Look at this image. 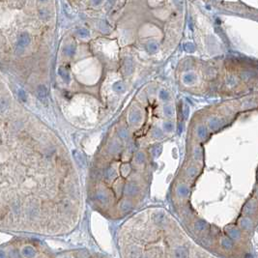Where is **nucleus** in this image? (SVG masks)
Returning <instances> with one entry per match:
<instances>
[{
  "label": "nucleus",
  "mask_w": 258,
  "mask_h": 258,
  "mask_svg": "<svg viewBox=\"0 0 258 258\" xmlns=\"http://www.w3.org/2000/svg\"><path fill=\"white\" fill-rule=\"evenodd\" d=\"M75 51V48L73 47V45H70V47H67L65 48V53L67 55H73Z\"/></svg>",
  "instance_id": "1a4fd4ad"
},
{
  "label": "nucleus",
  "mask_w": 258,
  "mask_h": 258,
  "mask_svg": "<svg viewBox=\"0 0 258 258\" xmlns=\"http://www.w3.org/2000/svg\"><path fill=\"white\" fill-rule=\"evenodd\" d=\"M136 159H137V160H138L139 162H143L144 160H145V157H144V155L142 154V153H139L137 156H136Z\"/></svg>",
  "instance_id": "2eb2a0df"
},
{
  "label": "nucleus",
  "mask_w": 258,
  "mask_h": 258,
  "mask_svg": "<svg viewBox=\"0 0 258 258\" xmlns=\"http://www.w3.org/2000/svg\"><path fill=\"white\" fill-rule=\"evenodd\" d=\"M59 75H61V77H63V79H64L65 81H69V75H68V72H67L66 70L60 69L59 70Z\"/></svg>",
  "instance_id": "6e6552de"
},
{
  "label": "nucleus",
  "mask_w": 258,
  "mask_h": 258,
  "mask_svg": "<svg viewBox=\"0 0 258 258\" xmlns=\"http://www.w3.org/2000/svg\"><path fill=\"white\" fill-rule=\"evenodd\" d=\"M163 128H165V130H167V132H170V130H172V125L171 123H165V126H163Z\"/></svg>",
  "instance_id": "f3484780"
},
{
  "label": "nucleus",
  "mask_w": 258,
  "mask_h": 258,
  "mask_svg": "<svg viewBox=\"0 0 258 258\" xmlns=\"http://www.w3.org/2000/svg\"><path fill=\"white\" fill-rule=\"evenodd\" d=\"M245 258H252V256H251L250 254H248V255L245 256Z\"/></svg>",
  "instance_id": "412c9836"
},
{
  "label": "nucleus",
  "mask_w": 258,
  "mask_h": 258,
  "mask_svg": "<svg viewBox=\"0 0 258 258\" xmlns=\"http://www.w3.org/2000/svg\"><path fill=\"white\" fill-rule=\"evenodd\" d=\"M113 89L114 91H116V92L118 93H122L124 90H125V87H124L123 83L121 82V81H118V82H116L113 85Z\"/></svg>",
  "instance_id": "423d86ee"
},
{
  "label": "nucleus",
  "mask_w": 258,
  "mask_h": 258,
  "mask_svg": "<svg viewBox=\"0 0 258 258\" xmlns=\"http://www.w3.org/2000/svg\"><path fill=\"white\" fill-rule=\"evenodd\" d=\"M78 34H79L81 37H87L88 35H89V33L87 32V30H85V29H80L79 31H78Z\"/></svg>",
  "instance_id": "4468645a"
},
{
  "label": "nucleus",
  "mask_w": 258,
  "mask_h": 258,
  "mask_svg": "<svg viewBox=\"0 0 258 258\" xmlns=\"http://www.w3.org/2000/svg\"><path fill=\"white\" fill-rule=\"evenodd\" d=\"M30 43V36L28 33L23 32L20 35L19 40H17V47H24Z\"/></svg>",
  "instance_id": "f257e3e1"
},
{
  "label": "nucleus",
  "mask_w": 258,
  "mask_h": 258,
  "mask_svg": "<svg viewBox=\"0 0 258 258\" xmlns=\"http://www.w3.org/2000/svg\"><path fill=\"white\" fill-rule=\"evenodd\" d=\"M116 176V172L113 168H107L105 170V177L107 179H113Z\"/></svg>",
  "instance_id": "20e7f679"
},
{
  "label": "nucleus",
  "mask_w": 258,
  "mask_h": 258,
  "mask_svg": "<svg viewBox=\"0 0 258 258\" xmlns=\"http://www.w3.org/2000/svg\"><path fill=\"white\" fill-rule=\"evenodd\" d=\"M157 45L156 44H150L149 45H148V50L150 51V52H155V51L157 50Z\"/></svg>",
  "instance_id": "f8f14e48"
},
{
  "label": "nucleus",
  "mask_w": 258,
  "mask_h": 258,
  "mask_svg": "<svg viewBox=\"0 0 258 258\" xmlns=\"http://www.w3.org/2000/svg\"><path fill=\"white\" fill-rule=\"evenodd\" d=\"M140 120V113L138 110H133L130 114V121L132 123H137Z\"/></svg>",
  "instance_id": "f03ea898"
},
{
  "label": "nucleus",
  "mask_w": 258,
  "mask_h": 258,
  "mask_svg": "<svg viewBox=\"0 0 258 258\" xmlns=\"http://www.w3.org/2000/svg\"><path fill=\"white\" fill-rule=\"evenodd\" d=\"M160 152H162V148H160V147L155 148V149H154V156H159V155L160 154Z\"/></svg>",
  "instance_id": "a211bd4d"
},
{
  "label": "nucleus",
  "mask_w": 258,
  "mask_h": 258,
  "mask_svg": "<svg viewBox=\"0 0 258 258\" xmlns=\"http://www.w3.org/2000/svg\"><path fill=\"white\" fill-rule=\"evenodd\" d=\"M160 98H162V100H165L168 98V93H166L165 91H160Z\"/></svg>",
  "instance_id": "dca6fc26"
},
{
  "label": "nucleus",
  "mask_w": 258,
  "mask_h": 258,
  "mask_svg": "<svg viewBox=\"0 0 258 258\" xmlns=\"http://www.w3.org/2000/svg\"><path fill=\"white\" fill-rule=\"evenodd\" d=\"M222 245H223V248H230L232 247V242L227 239H224L222 241Z\"/></svg>",
  "instance_id": "9d476101"
},
{
  "label": "nucleus",
  "mask_w": 258,
  "mask_h": 258,
  "mask_svg": "<svg viewBox=\"0 0 258 258\" xmlns=\"http://www.w3.org/2000/svg\"><path fill=\"white\" fill-rule=\"evenodd\" d=\"M137 192H138V189L135 186H133V185H129V186H127L126 188V192L130 194H130H135Z\"/></svg>",
  "instance_id": "39448f33"
},
{
  "label": "nucleus",
  "mask_w": 258,
  "mask_h": 258,
  "mask_svg": "<svg viewBox=\"0 0 258 258\" xmlns=\"http://www.w3.org/2000/svg\"><path fill=\"white\" fill-rule=\"evenodd\" d=\"M19 97L20 99L22 100V101H26V94H25V92H24L23 90H19Z\"/></svg>",
  "instance_id": "ddd939ff"
},
{
  "label": "nucleus",
  "mask_w": 258,
  "mask_h": 258,
  "mask_svg": "<svg viewBox=\"0 0 258 258\" xmlns=\"http://www.w3.org/2000/svg\"><path fill=\"white\" fill-rule=\"evenodd\" d=\"M38 95L40 98H45L47 95V89L45 85H40L38 87Z\"/></svg>",
  "instance_id": "7ed1b4c3"
},
{
  "label": "nucleus",
  "mask_w": 258,
  "mask_h": 258,
  "mask_svg": "<svg viewBox=\"0 0 258 258\" xmlns=\"http://www.w3.org/2000/svg\"><path fill=\"white\" fill-rule=\"evenodd\" d=\"M229 235L231 236L233 239H238L240 237V232L238 229L234 228V229L229 230Z\"/></svg>",
  "instance_id": "0eeeda50"
},
{
  "label": "nucleus",
  "mask_w": 258,
  "mask_h": 258,
  "mask_svg": "<svg viewBox=\"0 0 258 258\" xmlns=\"http://www.w3.org/2000/svg\"><path fill=\"white\" fill-rule=\"evenodd\" d=\"M242 225L244 226L245 228H248L250 225V221H248V220H243L242 221Z\"/></svg>",
  "instance_id": "6ab92c4d"
},
{
  "label": "nucleus",
  "mask_w": 258,
  "mask_h": 258,
  "mask_svg": "<svg viewBox=\"0 0 258 258\" xmlns=\"http://www.w3.org/2000/svg\"><path fill=\"white\" fill-rule=\"evenodd\" d=\"M165 113L167 115V116H171V115L173 114V109H172V107H170V105H168V107H165Z\"/></svg>",
  "instance_id": "9b49d317"
},
{
  "label": "nucleus",
  "mask_w": 258,
  "mask_h": 258,
  "mask_svg": "<svg viewBox=\"0 0 258 258\" xmlns=\"http://www.w3.org/2000/svg\"><path fill=\"white\" fill-rule=\"evenodd\" d=\"M120 135H122V137H127V136H128V133H127V132H126L125 130H121V132H120Z\"/></svg>",
  "instance_id": "aec40b11"
}]
</instances>
